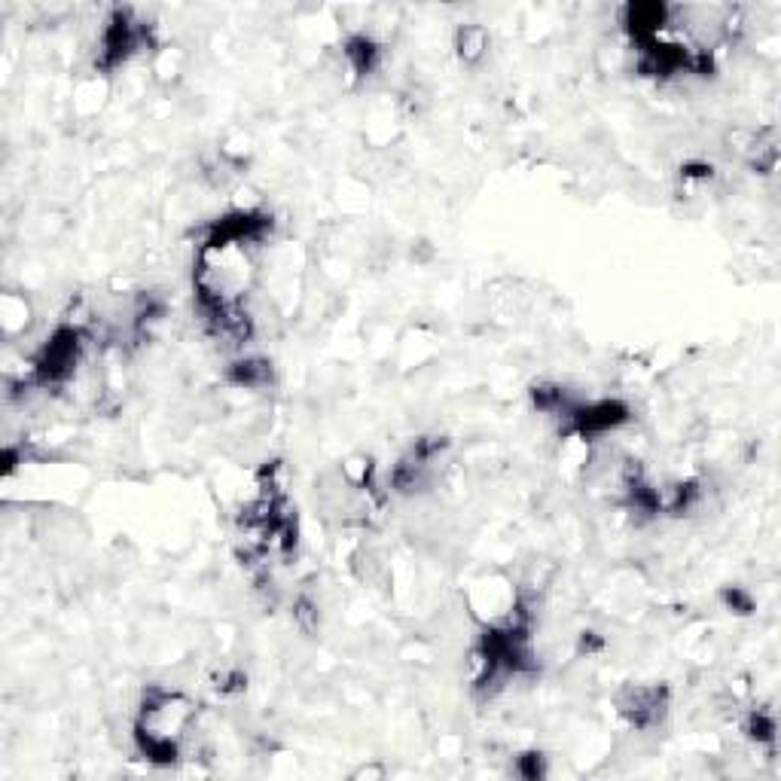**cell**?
<instances>
[{"label": "cell", "instance_id": "cell-1", "mask_svg": "<svg viewBox=\"0 0 781 781\" xmlns=\"http://www.w3.org/2000/svg\"><path fill=\"white\" fill-rule=\"evenodd\" d=\"M196 702L177 690L150 684L135 717V748L153 766H174L187 754V739L196 724Z\"/></svg>", "mask_w": 781, "mask_h": 781}, {"label": "cell", "instance_id": "cell-2", "mask_svg": "<svg viewBox=\"0 0 781 781\" xmlns=\"http://www.w3.org/2000/svg\"><path fill=\"white\" fill-rule=\"evenodd\" d=\"M147 46H153V28L135 13V10H113L101 28V40H98V55H95V68L110 74L116 68H123L129 58H135L138 52H144Z\"/></svg>", "mask_w": 781, "mask_h": 781}, {"label": "cell", "instance_id": "cell-3", "mask_svg": "<svg viewBox=\"0 0 781 781\" xmlns=\"http://www.w3.org/2000/svg\"><path fill=\"white\" fill-rule=\"evenodd\" d=\"M669 687L666 684H629L617 696L620 714L629 720V727L635 730H650L659 727L669 714Z\"/></svg>", "mask_w": 781, "mask_h": 781}, {"label": "cell", "instance_id": "cell-4", "mask_svg": "<svg viewBox=\"0 0 781 781\" xmlns=\"http://www.w3.org/2000/svg\"><path fill=\"white\" fill-rule=\"evenodd\" d=\"M342 55H345V65L351 68V74L357 80H367V77H373L382 68L385 46L376 43L370 34H354V37L345 40Z\"/></svg>", "mask_w": 781, "mask_h": 781}, {"label": "cell", "instance_id": "cell-5", "mask_svg": "<svg viewBox=\"0 0 781 781\" xmlns=\"http://www.w3.org/2000/svg\"><path fill=\"white\" fill-rule=\"evenodd\" d=\"M226 379L235 388H248V391H260L272 385V364L263 357H238L229 364Z\"/></svg>", "mask_w": 781, "mask_h": 781}, {"label": "cell", "instance_id": "cell-6", "mask_svg": "<svg viewBox=\"0 0 781 781\" xmlns=\"http://www.w3.org/2000/svg\"><path fill=\"white\" fill-rule=\"evenodd\" d=\"M489 31L483 25H461L455 31V52L464 65H479L489 55Z\"/></svg>", "mask_w": 781, "mask_h": 781}, {"label": "cell", "instance_id": "cell-7", "mask_svg": "<svg viewBox=\"0 0 781 781\" xmlns=\"http://www.w3.org/2000/svg\"><path fill=\"white\" fill-rule=\"evenodd\" d=\"M745 733L748 739H754L757 745H766V748H775V733H778V724H775V714L766 711V708H754L745 720Z\"/></svg>", "mask_w": 781, "mask_h": 781}, {"label": "cell", "instance_id": "cell-8", "mask_svg": "<svg viewBox=\"0 0 781 781\" xmlns=\"http://www.w3.org/2000/svg\"><path fill=\"white\" fill-rule=\"evenodd\" d=\"M516 775L528 778V781H537L547 775V757L537 754V751H528V754H519L516 757Z\"/></svg>", "mask_w": 781, "mask_h": 781}, {"label": "cell", "instance_id": "cell-9", "mask_svg": "<svg viewBox=\"0 0 781 781\" xmlns=\"http://www.w3.org/2000/svg\"><path fill=\"white\" fill-rule=\"evenodd\" d=\"M720 595H724L727 608L736 611V614H751V611H754V598H751L745 589H739V586H727Z\"/></svg>", "mask_w": 781, "mask_h": 781}]
</instances>
